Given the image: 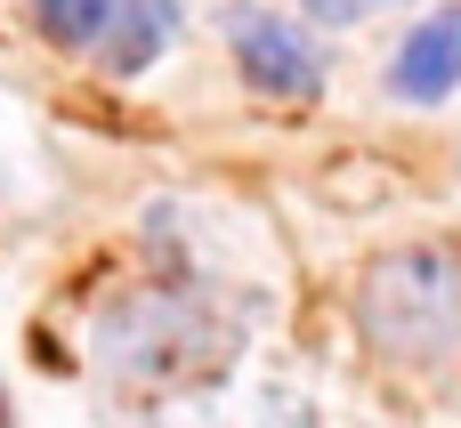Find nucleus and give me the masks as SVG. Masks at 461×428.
Returning <instances> with one entry per match:
<instances>
[{"instance_id":"1","label":"nucleus","mask_w":461,"mask_h":428,"mask_svg":"<svg viewBox=\"0 0 461 428\" xmlns=\"http://www.w3.org/2000/svg\"><path fill=\"white\" fill-rule=\"evenodd\" d=\"M365 332L397 356H438L461 332V267L438 251H413V259H389L373 283H365Z\"/></svg>"},{"instance_id":"2","label":"nucleus","mask_w":461,"mask_h":428,"mask_svg":"<svg viewBox=\"0 0 461 428\" xmlns=\"http://www.w3.org/2000/svg\"><path fill=\"white\" fill-rule=\"evenodd\" d=\"M227 49H235L243 81L267 89V97H316V81H324V57L308 49V32L267 16V8H235L227 16Z\"/></svg>"},{"instance_id":"3","label":"nucleus","mask_w":461,"mask_h":428,"mask_svg":"<svg viewBox=\"0 0 461 428\" xmlns=\"http://www.w3.org/2000/svg\"><path fill=\"white\" fill-rule=\"evenodd\" d=\"M389 89H397L405 105H438V97L461 89V0L429 8V16L405 32V49H397V65H389Z\"/></svg>"},{"instance_id":"4","label":"nucleus","mask_w":461,"mask_h":428,"mask_svg":"<svg viewBox=\"0 0 461 428\" xmlns=\"http://www.w3.org/2000/svg\"><path fill=\"white\" fill-rule=\"evenodd\" d=\"M170 40H178V0H113L97 57H105V73H146Z\"/></svg>"},{"instance_id":"5","label":"nucleus","mask_w":461,"mask_h":428,"mask_svg":"<svg viewBox=\"0 0 461 428\" xmlns=\"http://www.w3.org/2000/svg\"><path fill=\"white\" fill-rule=\"evenodd\" d=\"M32 16L49 24V40L81 49V40H105V24H113V0H32Z\"/></svg>"},{"instance_id":"6","label":"nucleus","mask_w":461,"mask_h":428,"mask_svg":"<svg viewBox=\"0 0 461 428\" xmlns=\"http://www.w3.org/2000/svg\"><path fill=\"white\" fill-rule=\"evenodd\" d=\"M300 8H308L316 24H365V16H373V8H389V0H300Z\"/></svg>"}]
</instances>
